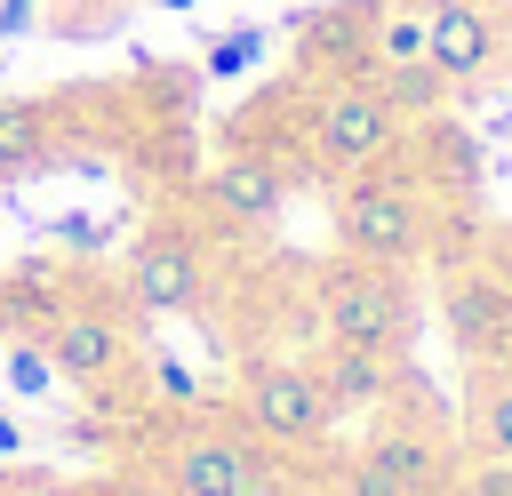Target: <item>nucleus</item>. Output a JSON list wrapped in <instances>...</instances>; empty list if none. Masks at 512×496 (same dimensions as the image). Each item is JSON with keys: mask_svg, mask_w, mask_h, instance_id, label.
I'll return each mask as SVG.
<instances>
[{"mask_svg": "<svg viewBox=\"0 0 512 496\" xmlns=\"http://www.w3.org/2000/svg\"><path fill=\"white\" fill-rule=\"evenodd\" d=\"M160 8H192V0H160Z\"/></svg>", "mask_w": 512, "mask_h": 496, "instance_id": "nucleus-26", "label": "nucleus"}, {"mask_svg": "<svg viewBox=\"0 0 512 496\" xmlns=\"http://www.w3.org/2000/svg\"><path fill=\"white\" fill-rule=\"evenodd\" d=\"M376 88H384L392 112H416V120H432V112L448 104V80H440L432 64H392V72H376Z\"/></svg>", "mask_w": 512, "mask_h": 496, "instance_id": "nucleus-16", "label": "nucleus"}, {"mask_svg": "<svg viewBox=\"0 0 512 496\" xmlns=\"http://www.w3.org/2000/svg\"><path fill=\"white\" fill-rule=\"evenodd\" d=\"M104 496H176V488H168V480H112Z\"/></svg>", "mask_w": 512, "mask_h": 496, "instance_id": "nucleus-23", "label": "nucleus"}, {"mask_svg": "<svg viewBox=\"0 0 512 496\" xmlns=\"http://www.w3.org/2000/svg\"><path fill=\"white\" fill-rule=\"evenodd\" d=\"M320 40L312 56L336 64V80H376V8H328V16H304Z\"/></svg>", "mask_w": 512, "mask_h": 496, "instance_id": "nucleus-12", "label": "nucleus"}, {"mask_svg": "<svg viewBox=\"0 0 512 496\" xmlns=\"http://www.w3.org/2000/svg\"><path fill=\"white\" fill-rule=\"evenodd\" d=\"M432 160H440V176H448L456 192H472V184H480V144H472V136H456L440 112H432Z\"/></svg>", "mask_w": 512, "mask_h": 496, "instance_id": "nucleus-18", "label": "nucleus"}, {"mask_svg": "<svg viewBox=\"0 0 512 496\" xmlns=\"http://www.w3.org/2000/svg\"><path fill=\"white\" fill-rule=\"evenodd\" d=\"M48 360H56V376H72V384H104V376L128 360V336H120V320H104V312H64L56 336H48Z\"/></svg>", "mask_w": 512, "mask_h": 496, "instance_id": "nucleus-11", "label": "nucleus"}, {"mask_svg": "<svg viewBox=\"0 0 512 496\" xmlns=\"http://www.w3.org/2000/svg\"><path fill=\"white\" fill-rule=\"evenodd\" d=\"M424 64L456 88V80H480L496 64V24L488 8L472 0H424Z\"/></svg>", "mask_w": 512, "mask_h": 496, "instance_id": "nucleus-6", "label": "nucleus"}, {"mask_svg": "<svg viewBox=\"0 0 512 496\" xmlns=\"http://www.w3.org/2000/svg\"><path fill=\"white\" fill-rule=\"evenodd\" d=\"M48 160V112L24 96H0V184Z\"/></svg>", "mask_w": 512, "mask_h": 496, "instance_id": "nucleus-14", "label": "nucleus"}, {"mask_svg": "<svg viewBox=\"0 0 512 496\" xmlns=\"http://www.w3.org/2000/svg\"><path fill=\"white\" fill-rule=\"evenodd\" d=\"M0 456H24V424L16 416H0Z\"/></svg>", "mask_w": 512, "mask_h": 496, "instance_id": "nucleus-25", "label": "nucleus"}, {"mask_svg": "<svg viewBox=\"0 0 512 496\" xmlns=\"http://www.w3.org/2000/svg\"><path fill=\"white\" fill-rule=\"evenodd\" d=\"M168 488L176 496H272V472L240 432H192L168 456Z\"/></svg>", "mask_w": 512, "mask_h": 496, "instance_id": "nucleus-5", "label": "nucleus"}, {"mask_svg": "<svg viewBox=\"0 0 512 496\" xmlns=\"http://www.w3.org/2000/svg\"><path fill=\"white\" fill-rule=\"evenodd\" d=\"M440 488V448L424 432H384L368 440L360 472H352V496H432Z\"/></svg>", "mask_w": 512, "mask_h": 496, "instance_id": "nucleus-9", "label": "nucleus"}, {"mask_svg": "<svg viewBox=\"0 0 512 496\" xmlns=\"http://www.w3.org/2000/svg\"><path fill=\"white\" fill-rule=\"evenodd\" d=\"M128 296H136L144 312H184V304L200 296V256H192V240H184V232H152V240L128 256Z\"/></svg>", "mask_w": 512, "mask_h": 496, "instance_id": "nucleus-8", "label": "nucleus"}, {"mask_svg": "<svg viewBox=\"0 0 512 496\" xmlns=\"http://www.w3.org/2000/svg\"><path fill=\"white\" fill-rule=\"evenodd\" d=\"M424 232H432L424 200H416L408 184H392V176H360V184H344V200H336V240H344V256H360V264H408V256L424 248Z\"/></svg>", "mask_w": 512, "mask_h": 496, "instance_id": "nucleus-1", "label": "nucleus"}, {"mask_svg": "<svg viewBox=\"0 0 512 496\" xmlns=\"http://www.w3.org/2000/svg\"><path fill=\"white\" fill-rule=\"evenodd\" d=\"M472 432H480V448H488L496 464H512V384H488V392L472 400Z\"/></svg>", "mask_w": 512, "mask_h": 496, "instance_id": "nucleus-17", "label": "nucleus"}, {"mask_svg": "<svg viewBox=\"0 0 512 496\" xmlns=\"http://www.w3.org/2000/svg\"><path fill=\"white\" fill-rule=\"evenodd\" d=\"M56 240H64V248H96L104 232H96V216H56Z\"/></svg>", "mask_w": 512, "mask_h": 496, "instance_id": "nucleus-21", "label": "nucleus"}, {"mask_svg": "<svg viewBox=\"0 0 512 496\" xmlns=\"http://www.w3.org/2000/svg\"><path fill=\"white\" fill-rule=\"evenodd\" d=\"M240 408H248V432L256 440H280V448H312L336 424V408L320 392V368H296V360H264L248 376V400Z\"/></svg>", "mask_w": 512, "mask_h": 496, "instance_id": "nucleus-4", "label": "nucleus"}, {"mask_svg": "<svg viewBox=\"0 0 512 496\" xmlns=\"http://www.w3.org/2000/svg\"><path fill=\"white\" fill-rule=\"evenodd\" d=\"M472 8H496V0H472Z\"/></svg>", "mask_w": 512, "mask_h": 496, "instance_id": "nucleus-27", "label": "nucleus"}, {"mask_svg": "<svg viewBox=\"0 0 512 496\" xmlns=\"http://www.w3.org/2000/svg\"><path fill=\"white\" fill-rule=\"evenodd\" d=\"M392 64H424V0L376 8V72H392Z\"/></svg>", "mask_w": 512, "mask_h": 496, "instance_id": "nucleus-15", "label": "nucleus"}, {"mask_svg": "<svg viewBox=\"0 0 512 496\" xmlns=\"http://www.w3.org/2000/svg\"><path fill=\"white\" fill-rule=\"evenodd\" d=\"M32 8H40V0H0V40H16V32L32 24Z\"/></svg>", "mask_w": 512, "mask_h": 496, "instance_id": "nucleus-22", "label": "nucleus"}, {"mask_svg": "<svg viewBox=\"0 0 512 496\" xmlns=\"http://www.w3.org/2000/svg\"><path fill=\"white\" fill-rule=\"evenodd\" d=\"M400 136V112L384 104L376 80H336L320 104H312V152L320 168H376Z\"/></svg>", "mask_w": 512, "mask_h": 496, "instance_id": "nucleus-3", "label": "nucleus"}, {"mask_svg": "<svg viewBox=\"0 0 512 496\" xmlns=\"http://www.w3.org/2000/svg\"><path fill=\"white\" fill-rule=\"evenodd\" d=\"M264 48H272V40H264L256 24H240V32H224V40H208V80H240L248 64H264Z\"/></svg>", "mask_w": 512, "mask_h": 496, "instance_id": "nucleus-19", "label": "nucleus"}, {"mask_svg": "<svg viewBox=\"0 0 512 496\" xmlns=\"http://www.w3.org/2000/svg\"><path fill=\"white\" fill-rule=\"evenodd\" d=\"M320 320H328V344H360V352H392L400 328H408V304H400V280L392 264H336L320 280Z\"/></svg>", "mask_w": 512, "mask_h": 496, "instance_id": "nucleus-2", "label": "nucleus"}, {"mask_svg": "<svg viewBox=\"0 0 512 496\" xmlns=\"http://www.w3.org/2000/svg\"><path fill=\"white\" fill-rule=\"evenodd\" d=\"M320 392H328V408H376V400L392 392V368H384V352H360V344H328Z\"/></svg>", "mask_w": 512, "mask_h": 496, "instance_id": "nucleus-13", "label": "nucleus"}, {"mask_svg": "<svg viewBox=\"0 0 512 496\" xmlns=\"http://www.w3.org/2000/svg\"><path fill=\"white\" fill-rule=\"evenodd\" d=\"M0 496H72L64 480H16V488H0Z\"/></svg>", "mask_w": 512, "mask_h": 496, "instance_id": "nucleus-24", "label": "nucleus"}, {"mask_svg": "<svg viewBox=\"0 0 512 496\" xmlns=\"http://www.w3.org/2000/svg\"><path fill=\"white\" fill-rule=\"evenodd\" d=\"M208 200H216L232 224H272L280 200H288V184H280V168H272L264 152H224V160L208 168Z\"/></svg>", "mask_w": 512, "mask_h": 496, "instance_id": "nucleus-10", "label": "nucleus"}, {"mask_svg": "<svg viewBox=\"0 0 512 496\" xmlns=\"http://www.w3.org/2000/svg\"><path fill=\"white\" fill-rule=\"evenodd\" d=\"M448 336L472 360H504L512 352V288L496 272H464L448 280Z\"/></svg>", "mask_w": 512, "mask_h": 496, "instance_id": "nucleus-7", "label": "nucleus"}, {"mask_svg": "<svg viewBox=\"0 0 512 496\" xmlns=\"http://www.w3.org/2000/svg\"><path fill=\"white\" fill-rule=\"evenodd\" d=\"M48 384H56V360H48V344H16V352H8V392L40 400Z\"/></svg>", "mask_w": 512, "mask_h": 496, "instance_id": "nucleus-20", "label": "nucleus"}]
</instances>
